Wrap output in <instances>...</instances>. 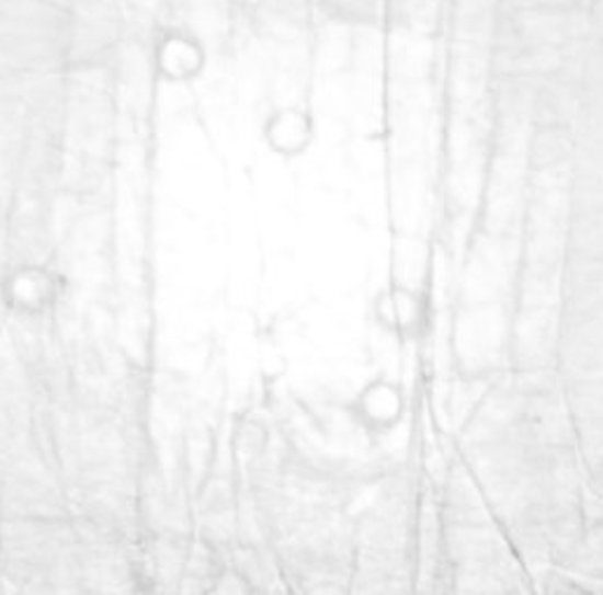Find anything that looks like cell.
Wrapping results in <instances>:
<instances>
[{
  "label": "cell",
  "instance_id": "6da1fadb",
  "mask_svg": "<svg viewBox=\"0 0 603 595\" xmlns=\"http://www.w3.org/2000/svg\"><path fill=\"white\" fill-rule=\"evenodd\" d=\"M379 322H384L386 330H391L400 336H410L417 332L421 322V309L414 295L407 293H391L379 297Z\"/></svg>",
  "mask_w": 603,
  "mask_h": 595
}]
</instances>
